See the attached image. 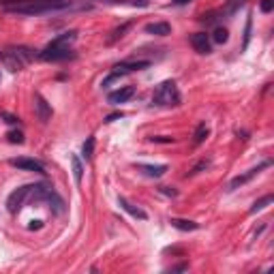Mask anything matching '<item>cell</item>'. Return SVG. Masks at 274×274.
<instances>
[{
    "label": "cell",
    "instance_id": "obj_6",
    "mask_svg": "<svg viewBox=\"0 0 274 274\" xmlns=\"http://www.w3.org/2000/svg\"><path fill=\"white\" fill-rule=\"evenodd\" d=\"M11 165L17 167V170H24V172H34V174H45V165L37 159H26V156H22V159H13L11 161Z\"/></svg>",
    "mask_w": 274,
    "mask_h": 274
},
{
    "label": "cell",
    "instance_id": "obj_36",
    "mask_svg": "<svg viewBox=\"0 0 274 274\" xmlns=\"http://www.w3.org/2000/svg\"><path fill=\"white\" fill-rule=\"evenodd\" d=\"M176 4H186V2H191V0H174Z\"/></svg>",
    "mask_w": 274,
    "mask_h": 274
},
{
    "label": "cell",
    "instance_id": "obj_31",
    "mask_svg": "<svg viewBox=\"0 0 274 274\" xmlns=\"http://www.w3.org/2000/svg\"><path fill=\"white\" fill-rule=\"evenodd\" d=\"M159 191H161L163 195H170V197H176V195H178V191H176V189H172V186H161Z\"/></svg>",
    "mask_w": 274,
    "mask_h": 274
},
{
    "label": "cell",
    "instance_id": "obj_34",
    "mask_svg": "<svg viewBox=\"0 0 274 274\" xmlns=\"http://www.w3.org/2000/svg\"><path fill=\"white\" fill-rule=\"evenodd\" d=\"M186 268H189V266H186V264H178V266H174V268H170V272H184Z\"/></svg>",
    "mask_w": 274,
    "mask_h": 274
},
{
    "label": "cell",
    "instance_id": "obj_10",
    "mask_svg": "<svg viewBox=\"0 0 274 274\" xmlns=\"http://www.w3.org/2000/svg\"><path fill=\"white\" fill-rule=\"evenodd\" d=\"M191 45H193V50L197 54H210L212 51V45H210V39L206 32H195L191 37Z\"/></svg>",
    "mask_w": 274,
    "mask_h": 274
},
{
    "label": "cell",
    "instance_id": "obj_26",
    "mask_svg": "<svg viewBox=\"0 0 274 274\" xmlns=\"http://www.w3.org/2000/svg\"><path fill=\"white\" fill-rule=\"evenodd\" d=\"M242 4H244V0H229V7L225 9V13H236V9L242 7Z\"/></svg>",
    "mask_w": 274,
    "mask_h": 274
},
{
    "label": "cell",
    "instance_id": "obj_35",
    "mask_svg": "<svg viewBox=\"0 0 274 274\" xmlns=\"http://www.w3.org/2000/svg\"><path fill=\"white\" fill-rule=\"evenodd\" d=\"M103 2H114V4H122V2H126V0H103Z\"/></svg>",
    "mask_w": 274,
    "mask_h": 274
},
{
    "label": "cell",
    "instance_id": "obj_27",
    "mask_svg": "<svg viewBox=\"0 0 274 274\" xmlns=\"http://www.w3.org/2000/svg\"><path fill=\"white\" fill-rule=\"evenodd\" d=\"M259 9L264 11V13H272V9H274V0H261Z\"/></svg>",
    "mask_w": 274,
    "mask_h": 274
},
{
    "label": "cell",
    "instance_id": "obj_22",
    "mask_svg": "<svg viewBox=\"0 0 274 274\" xmlns=\"http://www.w3.org/2000/svg\"><path fill=\"white\" fill-rule=\"evenodd\" d=\"M129 28H131V24H122L120 28H116V30L112 32V37L107 39V43H114V41H118L120 37H125V32L129 30Z\"/></svg>",
    "mask_w": 274,
    "mask_h": 274
},
{
    "label": "cell",
    "instance_id": "obj_23",
    "mask_svg": "<svg viewBox=\"0 0 274 274\" xmlns=\"http://www.w3.org/2000/svg\"><path fill=\"white\" fill-rule=\"evenodd\" d=\"M7 139L11 144H24V133H22V131H9Z\"/></svg>",
    "mask_w": 274,
    "mask_h": 274
},
{
    "label": "cell",
    "instance_id": "obj_29",
    "mask_svg": "<svg viewBox=\"0 0 274 274\" xmlns=\"http://www.w3.org/2000/svg\"><path fill=\"white\" fill-rule=\"evenodd\" d=\"M4 118V122H9V125H20V118L17 116H13V114H7V112H2L0 114Z\"/></svg>",
    "mask_w": 274,
    "mask_h": 274
},
{
    "label": "cell",
    "instance_id": "obj_12",
    "mask_svg": "<svg viewBox=\"0 0 274 274\" xmlns=\"http://www.w3.org/2000/svg\"><path fill=\"white\" fill-rule=\"evenodd\" d=\"M118 206H120L122 210H125V212H129L133 219H139V221H146V219H148V214H146L139 206L131 203L129 199H126V197H118Z\"/></svg>",
    "mask_w": 274,
    "mask_h": 274
},
{
    "label": "cell",
    "instance_id": "obj_1",
    "mask_svg": "<svg viewBox=\"0 0 274 274\" xmlns=\"http://www.w3.org/2000/svg\"><path fill=\"white\" fill-rule=\"evenodd\" d=\"M178 103H180V92L176 81L167 79L156 86L152 95V105H156V107H172V105H178Z\"/></svg>",
    "mask_w": 274,
    "mask_h": 274
},
{
    "label": "cell",
    "instance_id": "obj_21",
    "mask_svg": "<svg viewBox=\"0 0 274 274\" xmlns=\"http://www.w3.org/2000/svg\"><path fill=\"white\" fill-rule=\"evenodd\" d=\"M212 41L214 43H219V45H223L229 41V32H227V28H214V32H212Z\"/></svg>",
    "mask_w": 274,
    "mask_h": 274
},
{
    "label": "cell",
    "instance_id": "obj_5",
    "mask_svg": "<svg viewBox=\"0 0 274 274\" xmlns=\"http://www.w3.org/2000/svg\"><path fill=\"white\" fill-rule=\"evenodd\" d=\"M268 165H270V161H264V163H261V165L253 167V170H249V172H244L242 176H236V178H234V180H231V182H229V186H227V189H229V191H236L238 186H244L247 182H250V180H253L255 176H257V174H259L261 170H266Z\"/></svg>",
    "mask_w": 274,
    "mask_h": 274
},
{
    "label": "cell",
    "instance_id": "obj_15",
    "mask_svg": "<svg viewBox=\"0 0 274 274\" xmlns=\"http://www.w3.org/2000/svg\"><path fill=\"white\" fill-rule=\"evenodd\" d=\"M170 223H172V227H176L178 231H197L199 229V223L189 221V219H172Z\"/></svg>",
    "mask_w": 274,
    "mask_h": 274
},
{
    "label": "cell",
    "instance_id": "obj_11",
    "mask_svg": "<svg viewBox=\"0 0 274 274\" xmlns=\"http://www.w3.org/2000/svg\"><path fill=\"white\" fill-rule=\"evenodd\" d=\"M34 109H37V116H39V120L41 122H48L51 118V105L45 101L43 95H34Z\"/></svg>",
    "mask_w": 274,
    "mask_h": 274
},
{
    "label": "cell",
    "instance_id": "obj_8",
    "mask_svg": "<svg viewBox=\"0 0 274 274\" xmlns=\"http://www.w3.org/2000/svg\"><path fill=\"white\" fill-rule=\"evenodd\" d=\"M133 95H135V88H133V86H122V88L114 90V92H109V95H107V103H109V105L126 103Z\"/></svg>",
    "mask_w": 274,
    "mask_h": 274
},
{
    "label": "cell",
    "instance_id": "obj_25",
    "mask_svg": "<svg viewBox=\"0 0 274 274\" xmlns=\"http://www.w3.org/2000/svg\"><path fill=\"white\" fill-rule=\"evenodd\" d=\"M250 26H253V20H250V15H249V20H247V26H244V45H242L244 50H247V45H249V39H250Z\"/></svg>",
    "mask_w": 274,
    "mask_h": 274
},
{
    "label": "cell",
    "instance_id": "obj_24",
    "mask_svg": "<svg viewBox=\"0 0 274 274\" xmlns=\"http://www.w3.org/2000/svg\"><path fill=\"white\" fill-rule=\"evenodd\" d=\"M208 167H210V159H201V161L193 167V170L189 172V176H195V174H199V172H203V170H208Z\"/></svg>",
    "mask_w": 274,
    "mask_h": 274
},
{
    "label": "cell",
    "instance_id": "obj_19",
    "mask_svg": "<svg viewBox=\"0 0 274 274\" xmlns=\"http://www.w3.org/2000/svg\"><path fill=\"white\" fill-rule=\"evenodd\" d=\"M270 203H272V195H264L261 199H257V201L253 203V206H250L249 212H250V214H257V212H261V210H266L268 206H270Z\"/></svg>",
    "mask_w": 274,
    "mask_h": 274
},
{
    "label": "cell",
    "instance_id": "obj_7",
    "mask_svg": "<svg viewBox=\"0 0 274 274\" xmlns=\"http://www.w3.org/2000/svg\"><path fill=\"white\" fill-rule=\"evenodd\" d=\"M150 67V60H125L120 65L114 67V73L116 75H126V73H133V71H142V69H148Z\"/></svg>",
    "mask_w": 274,
    "mask_h": 274
},
{
    "label": "cell",
    "instance_id": "obj_13",
    "mask_svg": "<svg viewBox=\"0 0 274 274\" xmlns=\"http://www.w3.org/2000/svg\"><path fill=\"white\" fill-rule=\"evenodd\" d=\"M144 30L154 37H167V34H172V26L167 22H152V24H146Z\"/></svg>",
    "mask_w": 274,
    "mask_h": 274
},
{
    "label": "cell",
    "instance_id": "obj_18",
    "mask_svg": "<svg viewBox=\"0 0 274 274\" xmlns=\"http://www.w3.org/2000/svg\"><path fill=\"white\" fill-rule=\"evenodd\" d=\"M208 135H210V129H208V125H206V122L197 125V129H195V133H193V144H195V146L203 144V142H206V137H208Z\"/></svg>",
    "mask_w": 274,
    "mask_h": 274
},
{
    "label": "cell",
    "instance_id": "obj_2",
    "mask_svg": "<svg viewBox=\"0 0 274 274\" xmlns=\"http://www.w3.org/2000/svg\"><path fill=\"white\" fill-rule=\"evenodd\" d=\"M34 50L30 48H24V45H17V48H9L7 51H4V58L2 60L7 62V67L11 69V71H20L22 67H26L28 62L34 60Z\"/></svg>",
    "mask_w": 274,
    "mask_h": 274
},
{
    "label": "cell",
    "instance_id": "obj_30",
    "mask_svg": "<svg viewBox=\"0 0 274 274\" xmlns=\"http://www.w3.org/2000/svg\"><path fill=\"white\" fill-rule=\"evenodd\" d=\"M118 77H120V75H116V73L112 71V73H109V75H107V77H105V79H103V88H107V86H112V84H114V81H116V79H118Z\"/></svg>",
    "mask_w": 274,
    "mask_h": 274
},
{
    "label": "cell",
    "instance_id": "obj_28",
    "mask_svg": "<svg viewBox=\"0 0 274 274\" xmlns=\"http://www.w3.org/2000/svg\"><path fill=\"white\" fill-rule=\"evenodd\" d=\"M150 142H154V144H172V142H174V137H163V135H152V137H150Z\"/></svg>",
    "mask_w": 274,
    "mask_h": 274
},
{
    "label": "cell",
    "instance_id": "obj_16",
    "mask_svg": "<svg viewBox=\"0 0 274 274\" xmlns=\"http://www.w3.org/2000/svg\"><path fill=\"white\" fill-rule=\"evenodd\" d=\"M137 170L148 178H161L167 172V165H137Z\"/></svg>",
    "mask_w": 274,
    "mask_h": 274
},
{
    "label": "cell",
    "instance_id": "obj_37",
    "mask_svg": "<svg viewBox=\"0 0 274 274\" xmlns=\"http://www.w3.org/2000/svg\"><path fill=\"white\" fill-rule=\"evenodd\" d=\"M2 58H4V51H0V60H2Z\"/></svg>",
    "mask_w": 274,
    "mask_h": 274
},
{
    "label": "cell",
    "instance_id": "obj_32",
    "mask_svg": "<svg viewBox=\"0 0 274 274\" xmlns=\"http://www.w3.org/2000/svg\"><path fill=\"white\" fill-rule=\"evenodd\" d=\"M120 118H122V112H116V114H109L103 122H114V120H120Z\"/></svg>",
    "mask_w": 274,
    "mask_h": 274
},
{
    "label": "cell",
    "instance_id": "obj_9",
    "mask_svg": "<svg viewBox=\"0 0 274 274\" xmlns=\"http://www.w3.org/2000/svg\"><path fill=\"white\" fill-rule=\"evenodd\" d=\"M43 201H48L50 208L54 210L56 214H62V212H65V201H62V197L54 191V186H48V191H45V195H43Z\"/></svg>",
    "mask_w": 274,
    "mask_h": 274
},
{
    "label": "cell",
    "instance_id": "obj_20",
    "mask_svg": "<svg viewBox=\"0 0 274 274\" xmlns=\"http://www.w3.org/2000/svg\"><path fill=\"white\" fill-rule=\"evenodd\" d=\"M81 154H84V159L86 161H90L92 159V154H95V137H86V142L84 146H81Z\"/></svg>",
    "mask_w": 274,
    "mask_h": 274
},
{
    "label": "cell",
    "instance_id": "obj_14",
    "mask_svg": "<svg viewBox=\"0 0 274 274\" xmlns=\"http://www.w3.org/2000/svg\"><path fill=\"white\" fill-rule=\"evenodd\" d=\"M75 39H77V32H75V30L62 32V34H58V37L51 41L50 48H69L71 43H75Z\"/></svg>",
    "mask_w": 274,
    "mask_h": 274
},
{
    "label": "cell",
    "instance_id": "obj_3",
    "mask_svg": "<svg viewBox=\"0 0 274 274\" xmlns=\"http://www.w3.org/2000/svg\"><path fill=\"white\" fill-rule=\"evenodd\" d=\"M32 186H34V184H24V186H20V189H15L13 193L7 197V210H9L11 214L20 212V208L26 203V199H30Z\"/></svg>",
    "mask_w": 274,
    "mask_h": 274
},
{
    "label": "cell",
    "instance_id": "obj_4",
    "mask_svg": "<svg viewBox=\"0 0 274 274\" xmlns=\"http://www.w3.org/2000/svg\"><path fill=\"white\" fill-rule=\"evenodd\" d=\"M75 54L69 48H50V45L39 54V58L45 62H60V60H69Z\"/></svg>",
    "mask_w": 274,
    "mask_h": 274
},
{
    "label": "cell",
    "instance_id": "obj_17",
    "mask_svg": "<svg viewBox=\"0 0 274 274\" xmlns=\"http://www.w3.org/2000/svg\"><path fill=\"white\" fill-rule=\"evenodd\" d=\"M71 172H73V180L75 184H81V178H84V165H81L79 156L77 154H71Z\"/></svg>",
    "mask_w": 274,
    "mask_h": 274
},
{
    "label": "cell",
    "instance_id": "obj_33",
    "mask_svg": "<svg viewBox=\"0 0 274 274\" xmlns=\"http://www.w3.org/2000/svg\"><path fill=\"white\" fill-rule=\"evenodd\" d=\"M41 227H43V221H30L28 229H41Z\"/></svg>",
    "mask_w": 274,
    "mask_h": 274
}]
</instances>
